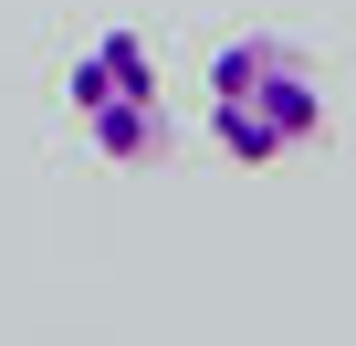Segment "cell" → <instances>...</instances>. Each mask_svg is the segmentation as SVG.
Returning <instances> with one entry per match:
<instances>
[{
	"label": "cell",
	"instance_id": "obj_1",
	"mask_svg": "<svg viewBox=\"0 0 356 346\" xmlns=\"http://www.w3.org/2000/svg\"><path fill=\"white\" fill-rule=\"evenodd\" d=\"M210 136H220L241 168H273V157L314 147V136H325V74H314L293 42H273V32L220 42V53H210Z\"/></svg>",
	"mask_w": 356,
	"mask_h": 346
},
{
	"label": "cell",
	"instance_id": "obj_2",
	"mask_svg": "<svg viewBox=\"0 0 356 346\" xmlns=\"http://www.w3.org/2000/svg\"><path fill=\"white\" fill-rule=\"evenodd\" d=\"M63 95H74V126L115 157V168H157L168 157V105H157V53L136 42V32H95L84 53H74V74H63Z\"/></svg>",
	"mask_w": 356,
	"mask_h": 346
}]
</instances>
